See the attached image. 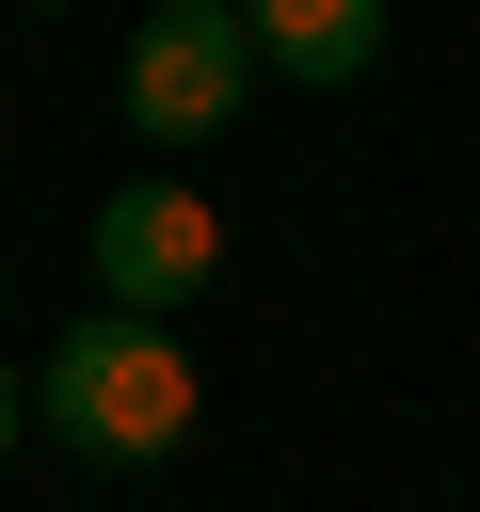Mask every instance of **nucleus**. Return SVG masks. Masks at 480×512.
Masks as SVG:
<instances>
[{"instance_id": "nucleus-4", "label": "nucleus", "mask_w": 480, "mask_h": 512, "mask_svg": "<svg viewBox=\"0 0 480 512\" xmlns=\"http://www.w3.org/2000/svg\"><path fill=\"white\" fill-rule=\"evenodd\" d=\"M272 80H368L384 64V0H240Z\"/></svg>"}, {"instance_id": "nucleus-3", "label": "nucleus", "mask_w": 480, "mask_h": 512, "mask_svg": "<svg viewBox=\"0 0 480 512\" xmlns=\"http://www.w3.org/2000/svg\"><path fill=\"white\" fill-rule=\"evenodd\" d=\"M224 272V208L192 192V176H128L112 208H96V304L112 320H160L176 336V304Z\"/></svg>"}, {"instance_id": "nucleus-5", "label": "nucleus", "mask_w": 480, "mask_h": 512, "mask_svg": "<svg viewBox=\"0 0 480 512\" xmlns=\"http://www.w3.org/2000/svg\"><path fill=\"white\" fill-rule=\"evenodd\" d=\"M16 432H32V368L0 352V480H16Z\"/></svg>"}, {"instance_id": "nucleus-1", "label": "nucleus", "mask_w": 480, "mask_h": 512, "mask_svg": "<svg viewBox=\"0 0 480 512\" xmlns=\"http://www.w3.org/2000/svg\"><path fill=\"white\" fill-rule=\"evenodd\" d=\"M32 432L48 448H80V464H160L176 432H192V352L160 336V320H64L48 352H32Z\"/></svg>"}, {"instance_id": "nucleus-2", "label": "nucleus", "mask_w": 480, "mask_h": 512, "mask_svg": "<svg viewBox=\"0 0 480 512\" xmlns=\"http://www.w3.org/2000/svg\"><path fill=\"white\" fill-rule=\"evenodd\" d=\"M256 80H272V64H256V16H240V0H160V16L128 32V128L160 144V176H176L192 144H224Z\"/></svg>"}]
</instances>
